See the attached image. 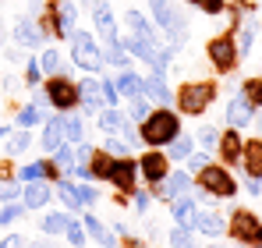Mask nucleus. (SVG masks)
Instances as JSON below:
<instances>
[{
  "instance_id": "nucleus-20",
  "label": "nucleus",
  "mask_w": 262,
  "mask_h": 248,
  "mask_svg": "<svg viewBox=\"0 0 262 248\" xmlns=\"http://www.w3.org/2000/svg\"><path fill=\"white\" fill-rule=\"evenodd\" d=\"M252 117H255V107L237 92V96L227 103V128H237V131H241V128H248V124H252Z\"/></svg>"
},
{
  "instance_id": "nucleus-30",
  "label": "nucleus",
  "mask_w": 262,
  "mask_h": 248,
  "mask_svg": "<svg viewBox=\"0 0 262 248\" xmlns=\"http://www.w3.org/2000/svg\"><path fill=\"white\" fill-rule=\"evenodd\" d=\"M60 117H64V142H71V146L85 142V121L78 117V110H68Z\"/></svg>"
},
{
  "instance_id": "nucleus-54",
  "label": "nucleus",
  "mask_w": 262,
  "mask_h": 248,
  "mask_svg": "<svg viewBox=\"0 0 262 248\" xmlns=\"http://www.w3.org/2000/svg\"><path fill=\"white\" fill-rule=\"evenodd\" d=\"M245 192L248 195H262V177H248L245 174Z\"/></svg>"
},
{
  "instance_id": "nucleus-12",
  "label": "nucleus",
  "mask_w": 262,
  "mask_h": 248,
  "mask_svg": "<svg viewBox=\"0 0 262 248\" xmlns=\"http://www.w3.org/2000/svg\"><path fill=\"white\" fill-rule=\"evenodd\" d=\"M138 160V177L152 188V184H160L167 174H170V160H167V153L163 149H145L142 156H135Z\"/></svg>"
},
{
  "instance_id": "nucleus-31",
  "label": "nucleus",
  "mask_w": 262,
  "mask_h": 248,
  "mask_svg": "<svg viewBox=\"0 0 262 248\" xmlns=\"http://www.w3.org/2000/svg\"><path fill=\"white\" fill-rule=\"evenodd\" d=\"M29 146H32V128H18V131H11V135L4 138V149H7V156H11V160H14V156H21Z\"/></svg>"
},
{
  "instance_id": "nucleus-16",
  "label": "nucleus",
  "mask_w": 262,
  "mask_h": 248,
  "mask_svg": "<svg viewBox=\"0 0 262 248\" xmlns=\"http://www.w3.org/2000/svg\"><path fill=\"white\" fill-rule=\"evenodd\" d=\"M241 149H245V138H241V131L237 128H227V131H220V160H223V167H237L241 163Z\"/></svg>"
},
{
  "instance_id": "nucleus-1",
  "label": "nucleus",
  "mask_w": 262,
  "mask_h": 248,
  "mask_svg": "<svg viewBox=\"0 0 262 248\" xmlns=\"http://www.w3.org/2000/svg\"><path fill=\"white\" fill-rule=\"evenodd\" d=\"M181 135V114L174 107H156L149 110V117L138 124V142L145 149H167Z\"/></svg>"
},
{
  "instance_id": "nucleus-62",
  "label": "nucleus",
  "mask_w": 262,
  "mask_h": 248,
  "mask_svg": "<svg viewBox=\"0 0 262 248\" xmlns=\"http://www.w3.org/2000/svg\"><path fill=\"white\" fill-rule=\"evenodd\" d=\"M209 248H223V245H209Z\"/></svg>"
},
{
  "instance_id": "nucleus-60",
  "label": "nucleus",
  "mask_w": 262,
  "mask_h": 248,
  "mask_svg": "<svg viewBox=\"0 0 262 248\" xmlns=\"http://www.w3.org/2000/svg\"><path fill=\"white\" fill-rule=\"evenodd\" d=\"M7 135H11V128H7V124H0V138H7Z\"/></svg>"
},
{
  "instance_id": "nucleus-9",
  "label": "nucleus",
  "mask_w": 262,
  "mask_h": 248,
  "mask_svg": "<svg viewBox=\"0 0 262 248\" xmlns=\"http://www.w3.org/2000/svg\"><path fill=\"white\" fill-rule=\"evenodd\" d=\"M96 128L103 135H121L128 146H138V124H131V117L124 110H117V107H103L96 114Z\"/></svg>"
},
{
  "instance_id": "nucleus-57",
  "label": "nucleus",
  "mask_w": 262,
  "mask_h": 248,
  "mask_svg": "<svg viewBox=\"0 0 262 248\" xmlns=\"http://www.w3.org/2000/svg\"><path fill=\"white\" fill-rule=\"evenodd\" d=\"M7 46V29H4V22H0V50Z\"/></svg>"
},
{
  "instance_id": "nucleus-47",
  "label": "nucleus",
  "mask_w": 262,
  "mask_h": 248,
  "mask_svg": "<svg viewBox=\"0 0 262 248\" xmlns=\"http://www.w3.org/2000/svg\"><path fill=\"white\" fill-rule=\"evenodd\" d=\"M82 227H85L89 238H96V245H99V241H103V234H106V227L99 223V216H96V213H85V216H82Z\"/></svg>"
},
{
  "instance_id": "nucleus-32",
  "label": "nucleus",
  "mask_w": 262,
  "mask_h": 248,
  "mask_svg": "<svg viewBox=\"0 0 262 248\" xmlns=\"http://www.w3.org/2000/svg\"><path fill=\"white\" fill-rule=\"evenodd\" d=\"M103 60H106L114 71H121V68H131L135 57H131L128 50L121 46V39H117V43H106V46H103Z\"/></svg>"
},
{
  "instance_id": "nucleus-7",
  "label": "nucleus",
  "mask_w": 262,
  "mask_h": 248,
  "mask_svg": "<svg viewBox=\"0 0 262 248\" xmlns=\"http://www.w3.org/2000/svg\"><path fill=\"white\" fill-rule=\"evenodd\" d=\"M43 18H46V25H50V36H57V39H68V36L78 29V7H75L71 0H53V4H46Z\"/></svg>"
},
{
  "instance_id": "nucleus-14",
  "label": "nucleus",
  "mask_w": 262,
  "mask_h": 248,
  "mask_svg": "<svg viewBox=\"0 0 262 248\" xmlns=\"http://www.w3.org/2000/svg\"><path fill=\"white\" fill-rule=\"evenodd\" d=\"M92 29H96V36L103 43H117V18H114V7L106 4V0H92Z\"/></svg>"
},
{
  "instance_id": "nucleus-2",
  "label": "nucleus",
  "mask_w": 262,
  "mask_h": 248,
  "mask_svg": "<svg viewBox=\"0 0 262 248\" xmlns=\"http://www.w3.org/2000/svg\"><path fill=\"white\" fill-rule=\"evenodd\" d=\"M216 99V82L209 78H191V82H181L174 92V110L181 117H202Z\"/></svg>"
},
{
  "instance_id": "nucleus-28",
  "label": "nucleus",
  "mask_w": 262,
  "mask_h": 248,
  "mask_svg": "<svg viewBox=\"0 0 262 248\" xmlns=\"http://www.w3.org/2000/svg\"><path fill=\"white\" fill-rule=\"evenodd\" d=\"M110 167H114V156L106 149H92V160H89V181H106L110 177Z\"/></svg>"
},
{
  "instance_id": "nucleus-24",
  "label": "nucleus",
  "mask_w": 262,
  "mask_h": 248,
  "mask_svg": "<svg viewBox=\"0 0 262 248\" xmlns=\"http://www.w3.org/2000/svg\"><path fill=\"white\" fill-rule=\"evenodd\" d=\"M241 170L248 177H262V135L245 142V149H241Z\"/></svg>"
},
{
  "instance_id": "nucleus-38",
  "label": "nucleus",
  "mask_w": 262,
  "mask_h": 248,
  "mask_svg": "<svg viewBox=\"0 0 262 248\" xmlns=\"http://www.w3.org/2000/svg\"><path fill=\"white\" fill-rule=\"evenodd\" d=\"M14 121H18V128H36V124L46 121V114L39 110V107H32V103H29V107H21V110L14 114Z\"/></svg>"
},
{
  "instance_id": "nucleus-5",
  "label": "nucleus",
  "mask_w": 262,
  "mask_h": 248,
  "mask_svg": "<svg viewBox=\"0 0 262 248\" xmlns=\"http://www.w3.org/2000/svg\"><path fill=\"white\" fill-rule=\"evenodd\" d=\"M195 188H202V192L213 195V199H234V195H237V181H234L230 167H223V163H206L202 167Z\"/></svg>"
},
{
  "instance_id": "nucleus-44",
  "label": "nucleus",
  "mask_w": 262,
  "mask_h": 248,
  "mask_svg": "<svg viewBox=\"0 0 262 248\" xmlns=\"http://www.w3.org/2000/svg\"><path fill=\"white\" fill-rule=\"evenodd\" d=\"M64 238H68V248H85V245H89V234H85V227H78L75 220L68 223V231H64Z\"/></svg>"
},
{
  "instance_id": "nucleus-4",
  "label": "nucleus",
  "mask_w": 262,
  "mask_h": 248,
  "mask_svg": "<svg viewBox=\"0 0 262 248\" xmlns=\"http://www.w3.org/2000/svg\"><path fill=\"white\" fill-rule=\"evenodd\" d=\"M68 39H71V64H75V68H82V71H89V75H99V71L106 68L103 46H96V32L75 29Z\"/></svg>"
},
{
  "instance_id": "nucleus-45",
  "label": "nucleus",
  "mask_w": 262,
  "mask_h": 248,
  "mask_svg": "<svg viewBox=\"0 0 262 248\" xmlns=\"http://www.w3.org/2000/svg\"><path fill=\"white\" fill-rule=\"evenodd\" d=\"M99 96H103V107H117L121 103V92H117L114 78H99Z\"/></svg>"
},
{
  "instance_id": "nucleus-33",
  "label": "nucleus",
  "mask_w": 262,
  "mask_h": 248,
  "mask_svg": "<svg viewBox=\"0 0 262 248\" xmlns=\"http://www.w3.org/2000/svg\"><path fill=\"white\" fill-rule=\"evenodd\" d=\"M191 153H195V135H177L167 146V160H177V163H184Z\"/></svg>"
},
{
  "instance_id": "nucleus-8",
  "label": "nucleus",
  "mask_w": 262,
  "mask_h": 248,
  "mask_svg": "<svg viewBox=\"0 0 262 248\" xmlns=\"http://www.w3.org/2000/svg\"><path fill=\"white\" fill-rule=\"evenodd\" d=\"M206 53H209V64L216 68L220 75H230L234 68H237V36L227 29V32H220L213 39L206 43Z\"/></svg>"
},
{
  "instance_id": "nucleus-58",
  "label": "nucleus",
  "mask_w": 262,
  "mask_h": 248,
  "mask_svg": "<svg viewBox=\"0 0 262 248\" xmlns=\"http://www.w3.org/2000/svg\"><path fill=\"white\" fill-rule=\"evenodd\" d=\"M252 124H255V128H259V131H262V107H259V110H255V117H252Z\"/></svg>"
},
{
  "instance_id": "nucleus-61",
  "label": "nucleus",
  "mask_w": 262,
  "mask_h": 248,
  "mask_svg": "<svg viewBox=\"0 0 262 248\" xmlns=\"http://www.w3.org/2000/svg\"><path fill=\"white\" fill-rule=\"evenodd\" d=\"M82 4H85V7H92V0H82Z\"/></svg>"
},
{
  "instance_id": "nucleus-34",
  "label": "nucleus",
  "mask_w": 262,
  "mask_h": 248,
  "mask_svg": "<svg viewBox=\"0 0 262 248\" xmlns=\"http://www.w3.org/2000/svg\"><path fill=\"white\" fill-rule=\"evenodd\" d=\"M50 156H53V167L60 170V177H71V170H75V146H71V142L57 146Z\"/></svg>"
},
{
  "instance_id": "nucleus-64",
  "label": "nucleus",
  "mask_w": 262,
  "mask_h": 248,
  "mask_svg": "<svg viewBox=\"0 0 262 248\" xmlns=\"http://www.w3.org/2000/svg\"><path fill=\"white\" fill-rule=\"evenodd\" d=\"M259 245H262V234H259Z\"/></svg>"
},
{
  "instance_id": "nucleus-52",
  "label": "nucleus",
  "mask_w": 262,
  "mask_h": 248,
  "mask_svg": "<svg viewBox=\"0 0 262 248\" xmlns=\"http://www.w3.org/2000/svg\"><path fill=\"white\" fill-rule=\"evenodd\" d=\"M14 177H18V170H14V163H11V156L0 160V181H14Z\"/></svg>"
},
{
  "instance_id": "nucleus-26",
  "label": "nucleus",
  "mask_w": 262,
  "mask_h": 248,
  "mask_svg": "<svg viewBox=\"0 0 262 248\" xmlns=\"http://www.w3.org/2000/svg\"><path fill=\"white\" fill-rule=\"evenodd\" d=\"M114 85H117V92L131 99V96H142V75H135L131 68H121V71H114Z\"/></svg>"
},
{
  "instance_id": "nucleus-10",
  "label": "nucleus",
  "mask_w": 262,
  "mask_h": 248,
  "mask_svg": "<svg viewBox=\"0 0 262 248\" xmlns=\"http://www.w3.org/2000/svg\"><path fill=\"white\" fill-rule=\"evenodd\" d=\"M227 234L237 241V245H259V234H262V220L252 213V209H234L230 220H227Z\"/></svg>"
},
{
  "instance_id": "nucleus-13",
  "label": "nucleus",
  "mask_w": 262,
  "mask_h": 248,
  "mask_svg": "<svg viewBox=\"0 0 262 248\" xmlns=\"http://www.w3.org/2000/svg\"><path fill=\"white\" fill-rule=\"evenodd\" d=\"M191 188H195V181H191V174H188V170H170V174H167L160 184H152L149 192H152L160 202H174L177 195H188Z\"/></svg>"
},
{
  "instance_id": "nucleus-40",
  "label": "nucleus",
  "mask_w": 262,
  "mask_h": 248,
  "mask_svg": "<svg viewBox=\"0 0 262 248\" xmlns=\"http://www.w3.org/2000/svg\"><path fill=\"white\" fill-rule=\"evenodd\" d=\"M195 142H199V146H202L206 153H213V149L220 146V131L213 128V124H202V128L195 131Z\"/></svg>"
},
{
  "instance_id": "nucleus-36",
  "label": "nucleus",
  "mask_w": 262,
  "mask_h": 248,
  "mask_svg": "<svg viewBox=\"0 0 262 248\" xmlns=\"http://www.w3.org/2000/svg\"><path fill=\"white\" fill-rule=\"evenodd\" d=\"M255 32H259V22L248 18V25L241 29V39H237V60H245V57L252 53V39H255Z\"/></svg>"
},
{
  "instance_id": "nucleus-23",
  "label": "nucleus",
  "mask_w": 262,
  "mask_h": 248,
  "mask_svg": "<svg viewBox=\"0 0 262 248\" xmlns=\"http://www.w3.org/2000/svg\"><path fill=\"white\" fill-rule=\"evenodd\" d=\"M57 146H64V117L53 114L43 121V135H39V149L43 153H53Z\"/></svg>"
},
{
  "instance_id": "nucleus-3",
  "label": "nucleus",
  "mask_w": 262,
  "mask_h": 248,
  "mask_svg": "<svg viewBox=\"0 0 262 248\" xmlns=\"http://www.w3.org/2000/svg\"><path fill=\"white\" fill-rule=\"evenodd\" d=\"M149 14H152V25L167 36V43L174 50H181L188 43V22H184V14L174 0H149Z\"/></svg>"
},
{
  "instance_id": "nucleus-53",
  "label": "nucleus",
  "mask_w": 262,
  "mask_h": 248,
  "mask_svg": "<svg viewBox=\"0 0 262 248\" xmlns=\"http://www.w3.org/2000/svg\"><path fill=\"white\" fill-rule=\"evenodd\" d=\"M0 53H4V57H7V60H11V64H21V60H25V53H21V50H18V43H14V46H4V50H0Z\"/></svg>"
},
{
  "instance_id": "nucleus-59",
  "label": "nucleus",
  "mask_w": 262,
  "mask_h": 248,
  "mask_svg": "<svg viewBox=\"0 0 262 248\" xmlns=\"http://www.w3.org/2000/svg\"><path fill=\"white\" fill-rule=\"evenodd\" d=\"M32 248H57V245H53V241H46V238H43L39 245H32Z\"/></svg>"
},
{
  "instance_id": "nucleus-21",
  "label": "nucleus",
  "mask_w": 262,
  "mask_h": 248,
  "mask_svg": "<svg viewBox=\"0 0 262 248\" xmlns=\"http://www.w3.org/2000/svg\"><path fill=\"white\" fill-rule=\"evenodd\" d=\"M191 231H199L202 238H223V234H227V220H223V213H216V209H206V213L199 209Z\"/></svg>"
},
{
  "instance_id": "nucleus-51",
  "label": "nucleus",
  "mask_w": 262,
  "mask_h": 248,
  "mask_svg": "<svg viewBox=\"0 0 262 248\" xmlns=\"http://www.w3.org/2000/svg\"><path fill=\"white\" fill-rule=\"evenodd\" d=\"M209 163V153H191L188 160H184V167H188V174H199L202 167Z\"/></svg>"
},
{
  "instance_id": "nucleus-19",
  "label": "nucleus",
  "mask_w": 262,
  "mask_h": 248,
  "mask_svg": "<svg viewBox=\"0 0 262 248\" xmlns=\"http://www.w3.org/2000/svg\"><path fill=\"white\" fill-rule=\"evenodd\" d=\"M50 199H53V181H29V184H21L25 209H43V206H50Z\"/></svg>"
},
{
  "instance_id": "nucleus-42",
  "label": "nucleus",
  "mask_w": 262,
  "mask_h": 248,
  "mask_svg": "<svg viewBox=\"0 0 262 248\" xmlns=\"http://www.w3.org/2000/svg\"><path fill=\"white\" fill-rule=\"evenodd\" d=\"M128 103H131V107H128V117H131V121H138V124L145 121V117H149V110H152V103H149L145 96H131Z\"/></svg>"
},
{
  "instance_id": "nucleus-50",
  "label": "nucleus",
  "mask_w": 262,
  "mask_h": 248,
  "mask_svg": "<svg viewBox=\"0 0 262 248\" xmlns=\"http://www.w3.org/2000/svg\"><path fill=\"white\" fill-rule=\"evenodd\" d=\"M128 142H124V138H121V135H106V153H110V156H128Z\"/></svg>"
},
{
  "instance_id": "nucleus-27",
  "label": "nucleus",
  "mask_w": 262,
  "mask_h": 248,
  "mask_svg": "<svg viewBox=\"0 0 262 248\" xmlns=\"http://www.w3.org/2000/svg\"><path fill=\"white\" fill-rule=\"evenodd\" d=\"M124 25L131 29V36H138V39H160V36H156V25H152L142 11H128V14H124Z\"/></svg>"
},
{
  "instance_id": "nucleus-25",
  "label": "nucleus",
  "mask_w": 262,
  "mask_h": 248,
  "mask_svg": "<svg viewBox=\"0 0 262 248\" xmlns=\"http://www.w3.org/2000/svg\"><path fill=\"white\" fill-rule=\"evenodd\" d=\"M71 220H75V216H68L64 209H50V213H43V216H39V231H43L46 238H53V234H64Z\"/></svg>"
},
{
  "instance_id": "nucleus-39",
  "label": "nucleus",
  "mask_w": 262,
  "mask_h": 248,
  "mask_svg": "<svg viewBox=\"0 0 262 248\" xmlns=\"http://www.w3.org/2000/svg\"><path fill=\"white\" fill-rule=\"evenodd\" d=\"M21 216H25V202H21V199L4 202V206H0V227H11V223L21 220Z\"/></svg>"
},
{
  "instance_id": "nucleus-43",
  "label": "nucleus",
  "mask_w": 262,
  "mask_h": 248,
  "mask_svg": "<svg viewBox=\"0 0 262 248\" xmlns=\"http://www.w3.org/2000/svg\"><path fill=\"white\" fill-rule=\"evenodd\" d=\"M21 78H25V85H29V89H39V82H43L39 57H29V60H25V75H21Z\"/></svg>"
},
{
  "instance_id": "nucleus-29",
  "label": "nucleus",
  "mask_w": 262,
  "mask_h": 248,
  "mask_svg": "<svg viewBox=\"0 0 262 248\" xmlns=\"http://www.w3.org/2000/svg\"><path fill=\"white\" fill-rule=\"evenodd\" d=\"M53 195L68 206V213H78V209H82V199H78V192H75V181H71V177H60V181L53 184Z\"/></svg>"
},
{
  "instance_id": "nucleus-35",
  "label": "nucleus",
  "mask_w": 262,
  "mask_h": 248,
  "mask_svg": "<svg viewBox=\"0 0 262 248\" xmlns=\"http://www.w3.org/2000/svg\"><path fill=\"white\" fill-rule=\"evenodd\" d=\"M39 68H43V75H60V68H64V53L60 50H53V46H46L43 53H39Z\"/></svg>"
},
{
  "instance_id": "nucleus-11",
  "label": "nucleus",
  "mask_w": 262,
  "mask_h": 248,
  "mask_svg": "<svg viewBox=\"0 0 262 248\" xmlns=\"http://www.w3.org/2000/svg\"><path fill=\"white\" fill-rule=\"evenodd\" d=\"M121 195H135L138 192V160L135 156H114V167H110V177H106Z\"/></svg>"
},
{
  "instance_id": "nucleus-63",
  "label": "nucleus",
  "mask_w": 262,
  "mask_h": 248,
  "mask_svg": "<svg viewBox=\"0 0 262 248\" xmlns=\"http://www.w3.org/2000/svg\"><path fill=\"white\" fill-rule=\"evenodd\" d=\"M248 248H262V245H248Z\"/></svg>"
},
{
  "instance_id": "nucleus-15",
  "label": "nucleus",
  "mask_w": 262,
  "mask_h": 248,
  "mask_svg": "<svg viewBox=\"0 0 262 248\" xmlns=\"http://www.w3.org/2000/svg\"><path fill=\"white\" fill-rule=\"evenodd\" d=\"M11 39L18 43V46H25V50H39L46 43V36L39 32V25H36L32 14H21V18L14 22V29H11Z\"/></svg>"
},
{
  "instance_id": "nucleus-46",
  "label": "nucleus",
  "mask_w": 262,
  "mask_h": 248,
  "mask_svg": "<svg viewBox=\"0 0 262 248\" xmlns=\"http://www.w3.org/2000/svg\"><path fill=\"white\" fill-rule=\"evenodd\" d=\"M184 4H191V7H199L202 14H209V18H216L227 11V0H184Z\"/></svg>"
},
{
  "instance_id": "nucleus-18",
  "label": "nucleus",
  "mask_w": 262,
  "mask_h": 248,
  "mask_svg": "<svg viewBox=\"0 0 262 248\" xmlns=\"http://www.w3.org/2000/svg\"><path fill=\"white\" fill-rule=\"evenodd\" d=\"M78 110L82 114H96L103 110V96H99V75H89L78 82Z\"/></svg>"
},
{
  "instance_id": "nucleus-56",
  "label": "nucleus",
  "mask_w": 262,
  "mask_h": 248,
  "mask_svg": "<svg viewBox=\"0 0 262 248\" xmlns=\"http://www.w3.org/2000/svg\"><path fill=\"white\" fill-rule=\"evenodd\" d=\"M0 248H25V238H21V234H7V238L0 241Z\"/></svg>"
},
{
  "instance_id": "nucleus-6",
  "label": "nucleus",
  "mask_w": 262,
  "mask_h": 248,
  "mask_svg": "<svg viewBox=\"0 0 262 248\" xmlns=\"http://www.w3.org/2000/svg\"><path fill=\"white\" fill-rule=\"evenodd\" d=\"M43 92L50 99V107L57 114H68V110H78V82L68 78V75H50L43 82Z\"/></svg>"
},
{
  "instance_id": "nucleus-41",
  "label": "nucleus",
  "mask_w": 262,
  "mask_h": 248,
  "mask_svg": "<svg viewBox=\"0 0 262 248\" xmlns=\"http://www.w3.org/2000/svg\"><path fill=\"white\" fill-rule=\"evenodd\" d=\"M167 245L170 248H199L195 238H191V231H188V227H177V223H174V231L167 234Z\"/></svg>"
},
{
  "instance_id": "nucleus-22",
  "label": "nucleus",
  "mask_w": 262,
  "mask_h": 248,
  "mask_svg": "<svg viewBox=\"0 0 262 248\" xmlns=\"http://www.w3.org/2000/svg\"><path fill=\"white\" fill-rule=\"evenodd\" d=\"M170 216H174L177 227H195V216H199V202H195V195L188 192V195H177L174 202H170Z\"/></svg>"
},
{
  "instance_id": "nucleus-37",
  "label": "nucleus",
  "mask_w": 262,
  "mask_h": 248,
  "mask_svg": "<svg viewBox=\"0 0 262 248\" xmlns=\"http://www.w3.org/2000/svg\"><path fill=\"white\" fill-rule=\"evenodd\" d=\"M241 96H245V99H248V103L259 110V107H262V75H255V78H245V82H241Z\"/></svg>"
},
{
  "instance_id": "nucleus-48",
  "label": "nucleus",
  "mask_w": 262,
  "mask_h": 248,
  "mask_svg": "<svg viewBox=\"0 0 262 248\" xmlns=\"http://www.w3.org/2000/svg\"><path fill=\"white\" fill-rule=\"evenodd\" d=\"M14 199H21V181L14 177V181H0V202H14Z\"/></svg>"
},
{
  "instance_id": "nucleus-17",
  "label": "nucleus",
  "mask_w": 262,
  "mask_h": 248,
  "mask_svg": "<svg viewBox=\"0 0 262 248\" xmlns=\"http://www.w3.org/2000/svg\"><path fill=\"white\" fill-rule=\"evenodd\" d=\"M142 96L149 99V103H160V107H174V92H170V85H167V75H145L142 78Z\"/></svg>"
},
{
  "instance_id": "nucleus-55",
  "label": "nucleus",
  "mask_w": 262,
  "mask_h": 248,
  "mask_svg": "<svg viewBox=\"0 0 262 248\" xmlns=\"http://www.w3.org/2000/svg\"><path fill=\"white\" fill-rule=\"evenodd\" d=\"M135 209H138V213H145V209H149V192H145V188H138V192H135Z\"/></svg>"
},
{
  "instance_id": "nucleus-49",
  "label": "nucleus",
  "mask_w": 262,
  "mask_h": 248,
  "mask_svg": "<svg viewBox=\"0 0 262 248\" xmlns=\"http://www.w3.org/2000/svg\"><path fill=\"white\" fill-rule=\"evenodd\" d=\"M75 192H78V199H82V206H96L99 202V192L89 184V181H82V184H75Z\"/></svg>"
}]
</instances>
